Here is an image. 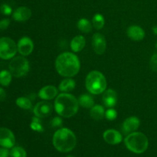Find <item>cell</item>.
Segmentation results:
<instances>
[{
	"mask_svg": "<svg viewBox=\"0 0 157 157\" xmlns=\"http://www.w3.org/2000/svg\"><path fill=\"white\" fill-rule=\"evenodd\" d=\"M55 68L61 76L71 78L79 72L81 63L79 58L71 52H64L55 60Z\"/></svg>",
	"mask_w": 157,
	"mask_h": 157,
	"instance_id": "6da1fadb",
	"label": "cell"
},
{
	"mask_svg": "<svg viewBox=\"0 0 157 157\" xmlns=\"http://www.w3.org/2000/svg\"><path fill=\"white\" fill-rule=\"evenodd\" d=\"M78 100L71 94L62 93L55 98V111L63 117L69 118L75 116L78 111Z\"/></svg>",
	"mask_w": 157,
	"mask_h": 157,
	"instance_id": "7a4b0ae2",
	"label": "cell"
},
{
	"mask_svg": "<svg viewBox=\"0 0 157 157\" xmlns=\"http://www.w3.org/2000/svg\"><path fill=\"white\" fill-rule=\"evenodd\" d=\"M52 144L58 151L61 153H68L76 147L77 138L70 129L61 128L54 134Z\"/></svg>",
	"mask_w": 157,
	"mask_h": 157,
	"instance_id": "3957f363",
	"label": "cell"
},
{
	"mask_svg": "<svg viewBox=\"0 0 157 157\" xmlns=\"http://www.w3.org/2000/svg\"><path fill=\"white\" fill-rule=\"evenodd\" d=\"M124 144L130 151L136 154H140L147 150L149 140L144 133L140 132H133L127 135L124 140Z\"/></svg>",
	"mask_w": 157,
	"mask_h": 157,
	"instance_id": "277c9868",
	"label": "cell"
},
{
	"mask_svg": "<svg viewBox=\"0 0 157 157\" xmlns=\"http://www.w3.org/2000/svg\"><path fill=\"white\" fill-rule=\"evenodd\" d=\"M85 86L87 90L92 94H101L107 88V80L101 72L92 71L86 78Z\"/></svg>",
	"mask_w": 157,
	"mask_h": 157,
	"instance_id": "5b68a950",
	"label": "cell"
},
{
	"mask_svg": "<svg viewBox=\"0 0 157 157\" xmlns=\"http://www.w3.org/2000/svg\"><path fill=\"white\" fill-rule=\"evenodd\" d=\"M9 71L15 78L25 76L29 71V62L25 58L18 56L12 58L9 65Z\"/></svg>",
	"mask_w": 157,
	"mask_h": 157,
	"instance_id": "8992f818",
	"label": "cell"
},
{
	"mask_svg": "<svg viewBox=\"0 0 157 157\" xmlns=\"http://www.w3.org/2000/svg\"><path fill=\"white\" fill-rule=\"evenodd\" d=\"M18 51L16 43L12 38L2 37L0 38V58L9 60L14 58Z\"/></svg>",
	"mask_w": 157,
	"mask_h": 157,
	"instance_id": "52a82bcc",
	"label": "cell"
},
{
	"mask_svg": "<svg viewBox=\"0 0 157 157\" xmlns=\"http://www.w3.org/2000/svg\"><path fill=\"white\" fill-rule=\"evenodd\" d=\"M15 137L9 129L0 127V146L5 148H12L15 146Z\"/></svg>",
	"mask_w": 157,
	"mask_h": 157,
	"instance_id": "ba28073f",
	"label": "cell"
},
{
	"mask_svg": "<svg viewBox=\"0 0 157 157\" xmlns=\"http://www.w3.org/2000/svg\"><path fill=\"white\" fill-rule=\"evenodd\" d=\"M52 110H53V107L50 103L47 101H41L34 107L33 113L35 117L39 118H45L52 114Z\"/></svg>",
	"mask_w": 157,
	"mask_h": 157,
	"instance_id": "9c48e42d",
	"label": "cell"
},
{
	"mask_svg": "<svg viewBox=\"0 0 157 157\" xmlns=\"http://www.w3.org/2000/svg\"><path fill=\"white\" fill-rule=\"evenodd\" d=\"M92 46L97 55H103L107 48L105 37L101 33H95L92 37Z\"/></svg>",
	"mask_w": 157,
	"mask_h": 157,
	"instance_id": "30bf717a",
	"label": "cell"
},
{
	"mask_svg": "<svg viewBox=\"0 0 157 157\" xmlns=\"http://www.w3.org/2000/svg\"><path fill=\"white\" fill-rule=\"evenodd\" d=\"M17 46H18V52L23 56H28L33 52L34 43L29 37L21 38L18 41Z\"/></svg>",
	"mask_w": 157,
	"mask_h": 157,
	"instance_id": "8fae6325",
	"label": "cell"
},
{
	"mask_svg": "<svg viewBox=\"0 0 157 157\" xmlns=\"http://www.w3.org/2000/svg\"><path fill=\"white\" fill-rule=\"evenodd\" d=\"M140 125V121L136 117H130L124 121L122 125V132L124 134H130L135 132Z\"/></svg>",
	"mask_w": 157,
	"mask_h": 157,
	"instance_id": "7c38bea8",
	"label": "cell"
},
{
	"mask_svg": "<svg viewBox=\"0 0 157 157\" xmlns=\"http://www.w3.org/2000/svg\"><path fill=\"white\" fill-rule=\"evenodd\" d=\"M103 137L105 142L110 145H117L121 144L123 140L122 134L119 131L113 129L106 130L103 134Z\"/></svg>",
	"mask_w": 157,
	"mask_h": 157,
	"instance_id": "4fadbf2b",
	"label": "cell"
},
{
	"mask_svg": "<svg viewBox=\"0 0 157 157\" xmlns=\"http://www.w3.org/2000/svg\"><path fill=\"white\" fill-rule=\"evenodd\" d=\"M102 101L105 107L107 108H112L114 107L117 102V94L113 89H109L104 92Z\"/></svg>",
	"mask_w": 157,
	"mask_h": 157,
	"instance_id": "5bb4252c",
	"label": "cell"
},
{
	"mask_svg": "<svg viewBox=\"0 0 157 157\" xmlns=\"http://www.w3.org/2000/svg\"><path fill=\"white\" fill-rule=\"evenodd\" d=\"M127 36L131 40L140 41L145 38V31L138 25H131L127 30Z\"/></svg>",
	"mask_w": 157,
	"mask_h": 157,
	"instance_id": "9a60e30c",
	"label": "cell"
},
{
	"mask_svg": "<svg viewBox=\"0 0 157 157\" xmlns=\"http://www.w3.org/2000/svg\"><path fill=\"white\" fill-rule=\"evenodd\" d=\"M32 16V11L29 8L25 6H21L15 9L13 12L12 18L17 21H25Z\"/></svg>",
	"mask_w": 157,
	"mask_h": 157,
	"instance_id": "2e32d148",
	"label": "cell"
},
{
	"mask_svg": "<svg viewBox=\"0 0 157 157\" xmlns=\"http://www.w3.org/2000/svg\"><path fill=\"white\" fill-rule=\"evenodd\" d=\"M58 90L57 87L52 85H47L44 86V87H42L39 90V92H38V97L41 99L48 101V100H52L55 98H56L57 95H58Z\"/></svg>",
	"mask_w": 157,
	"mask_h": 157,
	"instance_id": "e0dca14e",
	"label": "cell"
},
{
	"mask_svg": "<svg viewBox=\"0 0 157 157\" xmlns=\"http://www.w3.org/2000/svg\"><path fill=\"white\" fill-rule=\"evenodd\" d=\"M86 40L83 35H77L71 41V48L74 52H79L84 49Z\"/></svg>",
	"mask_w": 157,
	"mask_h": 157,
	"instance_id": "ac0fdd59",
	"label": "cell"
},
{
	"mask_svg": "<svg viewBox=\"0 0 157 157\" xmlns=\"http://www.w3.org/2000/svg\"><path fill=\"white\" fill-rule=\"evenodd\" d=\"M90 114L92 119L99 121L105 117V111H104V107L101 105H95L90 109Z\"/></svg>",
	"mask_w": 157,
	"mask_h": 157,
	"instance_id": "d6986e66",
	"label": "cell"
},
{
	"mask_svg": "<svg viewBox=\"0 0 157 157\" xmlns=\"http://www.w3.org/2000/svg\"><path fill=\"white\" fill-rule=\"evenodd\" d=\"M75 86H76L75 81L71 78H67L61 81V82L59 84V87H58V89L61 91L67 92H67L73 90L75 88Z\"/></svg>",
	"mask_w": 157,
	"mask_h": 157,
	"instance_id": "ffe728a7",
	"label": "cell"
},
{
	"mask_svg": "<svg viewBox=\"0 0 157 157\" xmlns=\"http://www.w3.org/2000/svg\"><path fill=\"white\" fill-rule=\"evenodd\" d=\"M78 102L81 107L84 108H91L94 105V98L89 94H82L80 96L78 99Z\"/></svg>",
	"mask_w": 157,
	"mask_h": 157,
	"instance_id": "44dd1931",
	"label": "cell"
},
{
	"mask_svg": "<svg viewBox=\"0 0 157 157\" xmlns=\"http://www.w3.org/2000/svg\"><path fill=\"white\" fill-rule=\"evenodd\" d=\"M78 29H79L81 32H82L83 33H89V32H91L92 30V25L91 23L89 20H87V18H81L79 21H78Z\"/></svg>",
	"mask_w": 157,
	"mask_h": 157,
	"instance_id": "7402d4cb",
	"label": "cell"
},
{
	"mask_svg": "<svg viewBox=\"0 0 157 157\" xmlns=\"http://www.w3.org/2000/svg\"><path fill=\"white\" fill-rule=\"evenodd\" d=\"M16 105L19 107L20 108L24 109V110H30L32 107V101L30 99L28 98H25V97H21L16 99Z\"/></svg>",
	"mask_w": 157,
	"mask_h": 157,
	"instance_id": "603a6c76",
	"label": "cell"
},
{
	"mask_svg": "<svg viewBox=\"0 0 157 157\" xmlns=\"http://www.w3.org/2000/svg\"><path fill=\"white\" fill-rule=\"evenodd\" d=\"M12 75L10 71L6 70H3L0 71V84L2 86H9L12 81Z\"/></svg>",
	"mask_w": 157,
	"mask_h": 157,
	"instance_id": "cb8c5ba5",
	"label": "cell"
},
{
	"mask_svg": "<svg viewBox=\"0 0 157 157\" xmlns=\"http://www.w3.org/2000/svg\"><path fill=\"white\" fill-rule=\"evenodd\" d=\"M104 23H105V20L101 14L98 13L94 15L93 19H92V24L95 29L98 30H101L104 26Z\"/></svg>",
	"mask_w": 157,
	"mask_h": 157,
	"instance_id": "d4e9b609",
	"label": "cell"
},
{
	"mask_svg": "<svg viewBox=\"0 0 157 157\" xmlns=\"http://www.w3.org/2000/svg\"><path fill=\"white\" fill-rule=\"evenodd\" d=\"M40 119L41 118L38 117H34L30 124L31 129L34 131L38 132V133H41V132L44 131V127L41 124V121Z\"/></svg>",
	"mask_w": 157,
	"mask_h": 157,
	"instance_id": "484cf974",
	"label": "cell"
},
{
	"mask_svg": "<svg viewBox=\"0 0 157 157\" xmlns=\"http://www.w3.org/2000/svg\"><path fill=\"white\" fill-rule=\"evenodd\" d=\"M9 154L11 157H27L25 150L21 147H13Z\"/></svg>",
	"mask_w": 157,
	"mask_h": 157,
	"instance_id": "4316f807",
	"label": "cell"
},
{
	"mask_svg": "<svg viewBox=\"0 0 157 157\" xmlns=\"http://www.w3.org/2000/svg\"><path fill=\"white\" fill-rule=\"evenodd\" d=\"M117 117V112L113 108H109L107 111L105 112V117L108 121H114Z\"/></svg>",
	"mask_w": 157,
	"mask_h": 157,
	"instance_id": "83f0119b",
	"label": "cell"
},
{
	"mask_svg": "<svg viewBox=\"0 0 157 157\" xmlns=\"http://www.w3.org/2000/svg\"><path fill=\"white\" fill-rule=\"evenodd\" d=\"M0 12L5 15H10L12 12V9L8 4H2L0 6Z\"/></svg>",
	"mask_w": 157,
	"mask_h": 157,
	"instance_id": "f1b7e54d",
	"label": "cell"
},
{
	"mask_svg": "<svg viewBox=\"0 0 157 157\" xmlns=\"http://www.w3.org/2000/svg\"><path fill=\"white\" fill-rule=\"evenodd\" d=\"M63 121L61 117H55L51 121V126L53 128H57V127H62Z\"/></svg>",
	"mask_w": 157,
	"mask_h": 157,
	"instance_id": "f546056e",
	"label": "cell"
},
{
	"mask_svg": "<svg viewBox=\"0 0 157 157\" xmlns=\"http://www.w3.org/2000/svg\"><path fill=\"white\" fill-rule=\"evenodd\" d=\"M150 68H151L153 71L157 72V54H154V55L151 57L150 61Z\"/></svg>",
	"mask_w": 157,
	"mask_h": 157,
	"instance_id": "4dcf8cb0",
	"label": "cell"
},
{
	"mask_svg": "<svg viewBox=\"0 0 157 157\" xmlns=\"http://www.w3.org/2000/svg\"><path fill=\"white\" fill-rule=\"evenodd\" d=\"M10 24V20L9 18H4V19L0 21V31L6 30L9 27Z\"/></svg>",
	"mask_w": 157,
	"mask_h": 157,
	"instance_id": "1f68e13d",
	"label": "cell"
},
{
	"mask_svg": "<svg viewBox=\"0 0 157 157\" xmlns=\"http://www.w3.org/2000/svg\"><path fill=\"white\" fill-rule=\"evenodd\" d=\"M9 153L10 152L9 151L7 148H5L2 147L0 148V157H9V156H10Z\"/></svg>",
	"mask_w": 157,
	"mask_h": 157,
	"instance_id": "d6a6232c",
	"label": "cell"
},
{
	"mask_svg": "<svg viewBox=\"0 0 157 157\" xmlns=\"http://www.w3.org/2000/svg\"><path fill=\"white\" fill-rule=\"evenodd\" d=\"M6 98V91H5L2 87H0V101H5Z\"/></svg>",
	"mask_w": 157,
	"mask_h": 157,
	"instance_id": "836d02e7",
	"label": "cell"
},
{
	"mask_svg": "<svg viewBox=\"0 0 157 157\" xmlns=\"http://www.w3.org/2000/svg\"><path fill=\"white\" fill-rule=\"evenodd\" d=\"M152 30H153V33H154L155 35H157V25L154 26V27H153V29H152Z\"/></svg>",
	"mask_w": 157,
	"mask_h": 157,
	"instance_id": "e575fe53",
	"label": "cell"
},
{
	"mask_svg": "<svg viewBox=\"0 0 157 157\" xmlns=\"http://www.w3.org/2000/svg\"><path fill=\"white\" fill-rule=\"evenodd\" d=\"M67 157H75V156H71V155H69V156H67Z\"/></svg>",
	"mask_w": 157,
	"mask_h": 157,
	"instance_id": "d590c367",
	"label": "cell"
},
{
	"mask_svg": "<svg viewBox=\"0 0 157 157\" xmlns=\"http://www.w3.org/2000/svg\"><path fill=\"white\" fill-rule=\"evenodd\" d=\"M155 46H156V48L157 49V41H156V45H155Z\"/></svg>",
	"mask_w": 157,
	"mask_h": 157,
	"instance_id": "8d00e7d4",
	"label": "cell"
}]
</instances>
